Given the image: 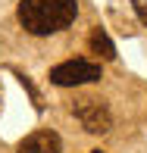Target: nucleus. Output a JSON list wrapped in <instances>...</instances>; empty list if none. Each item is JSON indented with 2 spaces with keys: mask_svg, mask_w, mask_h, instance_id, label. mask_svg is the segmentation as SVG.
Wrapping results in <instances>:
<instances>
[{
  "mask_svg": "<svg viewBox=\"0 0 147 153\" xmlns=\"http://www.w3.org/2000/svg\"><path fill=\"white\" fill-rule=\"evenodd\" d=\"M19 25L34 38H47L75 22L78 0H19Z\"/></svg>",
  "mask_w": 147,
  "mask_h": 153,
  "instance_id": "f257e3e1",
  "label": "nucleus"
},
{
  "mask_svg": "<svg viewBox=\"0 0 147 153\" xmlns=\"http://www.w3.org/2000/svg\"><path fill=\"white\" fill-rule=\"evenodd\" d=\"M100 78V62L91 59H66L50 69V81L60 88H75V85H91Z\"/></svg>",
  "mask_w": 147,
  "mask_h": 153,
  "instance_id": "f03ea898",
  "label": "nucleus"
},
{
  "mask_svg": "<svg viewBox=\"0 0 147 153\" xmlns=\"http://www.w3.org/2000/svg\"><path fill=\"white\" fill-rule=\"evenodd\" d=\"M72 113L88 134H107L113 128V116H110V106L103 100H78Z\"/></svg>",
  "mask_w": 147,
  "mask_h": 153,
  "instance_id": "7ed1b4c3",
  "label": "nucleus"
},
{
  "mask_svg": "<svg viewBox=\"0 0 147 153\" xmlns=\"http://www.w3.org/2000/svg\"><path fill=\"white\" fill-rule=\"evenodd\" d=\"M16 153H63V141H60L57 131L41 128V131H31V134L19 144Z\"/></svg>",
  "mask_w": 147,
  "mask_h": 153,
  "instance_id": "20e7f679",
  "label": "nucleus"
},
{
  "mask_svg": "<svg viewBox=\"0 0 147 153\" xmlns=\"http://www.w3.org/2000/svg\"><path fill=\"white\" fill-rule=\"evenodd\" d=\"M91 50H94L97 56H103V59H116V47H113V41H110V34L103 28L91 31Z\"/></svg>",
  "mask_w": 147,
  "mask_h": 153,
  "instance_id": "39448f33",
  "label": "nucleus"
},
{
  "mask_svg": "<svg viewBox=\"0 0 147 153\" xmlns=\"http://www.w3.org/2000/svg\"><path fill=\"white\" fill-rule=\"evenodd\" d=\"M131 6H135V13H138V19L147 25V0H131Z\"/></svg>",
  "mask_w": 147,
  "mask_h": 153,
  "instance_id": "423d86ee",
  "label": "nucleus"
},
{
  "mask_svg": "<svg viewBox=\"0 0 147 153\" xmlns=\"http://www.w3.org/2000/svg\"><path fill=\"white\" fill-rule=\"evenodd\" d=\"M91 153H103V150H91Z\"/></svg>",
  "mask_w": 147,
  "mask_h": 153,
  "instance_id": "0eeeda50",
  "label": "nucleus"
}]
</instances>
